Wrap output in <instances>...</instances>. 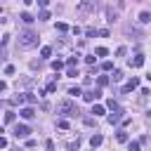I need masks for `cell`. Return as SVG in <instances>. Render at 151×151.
<instances>
[{"label": "cell", "mask_w": 151, "mask_h": 151, "mask_svg": "<svg viewBox=\"0 0 151 151\" xmlns=\"http://www.w3.org/2000/svg\"><path fill=\"white\" fill-rule=\"evenodd\" d=\"M38 45V33H33V31H24V33H19V47H24V50H28V47H35Z\"/></svg>", "instance_id": "cell-1"}, {"label": "cell", "mask_w": 151, "mask_h": 151, "mask_svg": "<svg viewBox=\"0 0 151 151\" xmlns=\"http://www.w3.org/2000/svg\"><path fill=\"white\" fill-rule=\"evenodd\" d=\"M57 113H59V116H76V113H78V106H76L71 99H64V101L57 104Z\"/></svg>", "instance_id": "cell-2"}, {"label": "cell", "mask_w": 151, "mask_h": 151, "mask_svg": "<svg viewBox=\"0 0 151 151\" xmlns=\"http://www.w3.org/2000/svg\"><path fill=\"white\" fill-rule=\"evenodd\" d=\"M94 9H97V0H80V5H78V12H83V14H90Z\"/></svg>", "instance_id": "cell-3"}, {"label": "cell", "mask_w": 151, "mask_h": 151, "mask_svg": "<svg viewBox=\"0 0 151 151\" xmlns=\"http://www.w3.org/2000/svg\"><path fill=\"white\" fill-rule=\"evenodd\" d=\"M14 134H17L19 139H26V137L31 134V127H28V125H17V127H14Z\"/></svg>", "instance_id": "cell-4"}, {"label": "cell", "mask_w": 151, "mask_h": 151, "mask_svg": "<svg viewBox=\"0 0 151 151\" xmlns=\"http://www.w3.org/2000/svg\"><path fill=\"white\" fill-rule=\"evenodd\" d=\"M83 97H85L87 101H94V99H99V97H101V90H99V87H97V90H90V92H85Z\"/></svg>", "instance_id": "cell-5"}, {"label": "cell", "mask_w": 151, "mask_h": 151, "mask_svg": "<svg viewBox=\"0 0 151 151\" xmlns=\"http://www.w3.org/2000/svg\"><path fill=\"white\" fill-rule=\"evenodd\" d=\"M118 19V9H113V7H106V21L109 24H113Z\"/></svg>", "instance_id": "cell-6"}, {"label": "cell", "mask_w": 151, "mask_h": 151, "mask_svg": "<svg viewBox=\"0 0 151 151\" xmlns=\"http://www.w3.org/2000/svg\"><path fill=\"white\" fill-rule=\"evenodd\" d=\"M19 116H21V118H26V120H31V118H33V116H35V111H33V109H31V106H24V109H21V111H19Z\"/></svg>", "instance_id": "cell-7"}, {"label": "cell", "mask_w": 151, "mask_h": 151, "mask_svg": "<svg viewBox=\"0 0 151 151\" xmlns=\"http://www.w3.org/2000/svg\"><path fill=\"white\" fill-rule=\"evenodd\" d=\"M120 118H123V111H120V109H118V111H113V113H109V123H111V125L120 123Z\"/></svg>", "instance_id": "cell-8"}, {"label": "cell", "mask_w": 151, "mask_h": 151, "mask_svg": "<svg viewBox=\"0 0 151 151\" xmlns=\"http://www.w3.org/2000/svg\"><path fill=\"white\" fill-rule=\"evenodd\" d=\"M125 33H127V35H137V38H142V35H144V33H142L137 26H130V24L125 26Z\"/></svg>", "instance_id": "cell-9"}, {"label": "cell", "mask_w": 151, "mask_h": 151, "mask_svg": "<svg viewBox=\"0 0 151 151\" xmlns=\"http://www.w3.org/2000/svg\"><path fill=\"white\" fill-rule=\"evenodd\" d=\"M130 66H132V68H139V66H144V57H142V54H137L134 59H130Z\"/></svg>", "instance_id": "cell-10"}, {"label": "cell", "mask_w": 151, "mask_h": 151, "mask_svg": "<svg viewBox=\"0 0 151 151\" xmlns=\"http://www.w3.org/2000/svg\"><path fill=\"white\" fill-rule=\"evenodd\" d=\"M137 87H139V80H137V78H132V80L125 83V92H132V90H137Z\"/></svg>", "instance_id": "cell-11"}, {"label": "cell", "mask_w": 151, "mask_h": 151, "mask_svg": "<svg viewBox=\"0 0 151 151\" xmlns=\"http://www.w3.org/2000/svg\"><path fill=\"white\" fill-rule=\"evenodd\" d=\"M101 142H104V139H101V134H92V137H90V144H92V149H94V146H99Z\"/></svg>", "instance_id": "cell-12"}, {"label": "cell", "mask_w": 151, "mask_h": 151, "mask_svg": "<svg viewBox=\"0 0 151 151\" xmlns=\"http://www.w3.org/2000/svg\"><path fill=\"white\" fill-rule=\"evenodd\" d=\"M139 24H151V12H142L139 14Z\"/></svg>", "instance_id": "cell-13"}, {"label": "cell", "mask_w": 151, "mask_h": 151, "mask_svg": "<svg viewBox=\"0 0 151 151\" xmlns=\"http://www.w3.org/2000/svg\"><path fill=\"white\" fill-rule=\"evenodd\" d=\"M19 19H21L24 24H33V21H35V19H33V17L28 14V12H21V17H19Z\"/></svg>", "instance_id": "cell-14"}, {"label": "cell", "mask_w": 151, "mask_h": 151, "mask_svg": "<svg viewBox=\"0 0 151 151\" xmlns=\"http://www.w3.org/2000/svg\"><path fill=\"white\" fill-rule=\"evenodd\" d=\"M92 113H94V118H97V116H104V106L94 104V106H92Z\"/></svg>", "instance_id": "cell-15"}, {"label": "cell", "mask_w": 151, "mask_h": 151, "mask_svg": "<svg viewBox=\"0 0 151 151\" xmlns=\"http://www.w3.org/2000/svg\"><path fill=\"white\" fill-rule=\"evenodd\" d=\"M97 85H99V87L109 85V78H106V76H99V78H97Z\"/></svg>", "instance_id": "cell-16"}, {"label": "cell", "mask_w": 151, "mask_h": 151, "mask_svg": "<svg viewBox=\"0 0 151 151\" xmlns=\"http://www.w3.org/2000/svg\"><path fill=\"white\" fill-rule=\"evenodd\" d=\"M106 106H109L111 111H118V101H116V99H109V101H106Z\"/></svg>", "instance_id": "cell-17"}, {"label": "cell", "mask_w": 151, "mask_h": 151, "mask_svg": "<svg viewBox=\"0 0 151 151\" xmlns=\"http://www.w3.org/2000/svg\"><path fill=\"white\" fill-rule=\"evenodd\" d=\"M94 52H97V57H106V54H109V50H106V47H97Z\"/></svg>", "instance_id": "cell-18"}, {"label": "cell", "mask_w": 151, "mask_h": 151, "mask_svg": "<svg viewBox=\"0 0 151 151\" xmlns=\"http://www.w3.org/2000/svg\"><path fill=\"white\" fill-rule=\"evenodd\" d=\"M68 66H78V54H73V57H68V61H66Z\"/></svg>", "instance_id": "cell-19"}, {"label": "cell", "mask_w": 151, "mask_h": 151, "mask_svg": "<svg viewBox=\"0 0 151 151\" xmlns=\"http://www.w3.org/2000/svg\"><path fill=\"white\" fill-rule=\"evenodd\" d=\"M66 76H71V78H76V76H78V68H76V66H68V71H66Z\"/></svg>", "instance_id": "cell-20"}, {"label": "cell", "mask_w": 151, "mask_h": 151, "mask_svg": "<svg viewBox=\"0 0 151 151\" xmlns=\"http://www.w3.org/2000/svg\"><path fill=\"white\" fill-rule=\"evenodd\" d=\"M116 139H118V142H127V132H123V130H120V132L116 134Z\"/></svg>", "instance_id": "cell-21"}, {"label": "cell", "mask_w": 151, "mask_h": 151, "mask_svg": "<svg viewBox=\"0 0 151 151\" xmlns=\"http://www.w3.org/2000/svg\"><path fill=\"white\" fill-rule=\"evenodd\" d=\"M97 33H99V31H97V28H87V31H85V35H87V38H94V35H97Z\"/></svg>", "instance_id": "cell-22"}, {"label": "cell", "mask_w": 151, "mask_h": 151, "mask_svg": "<svg viewBox=\"0 0 151 151\" xmlns=\"http://www.w3.org/2000/svg\"><path fill=\"white\" fill-rule=\"evenodd\" d=\"M52 68H54V71H59V68H64V61H59V59H57V61H52Z\"/></svg>", "instance_id": "cell-23"}, {"label": "cell", "mask_w": 151, "mask_h": 151, "mask_svg": "<svg viewBox=\"0 0 151 151\" xmlns=\"http://www.w3.org/2000/svg\"><path fill=\"white\" fill-rule=\"evenodd\" d=\"M57 125H59V127H61V130H68V123H66V120H64V118H59V120H57Z\"/></svg>", "instance_id": "cell-24"}, {"label": "cell", "mask_w": 151, "mask_h": 151, "mask_svg": "<svg viewBox=\"0 0 151 151\" xmlns=\"http://www.w3.org/2000/svg\"><path fill=\"white\" fill-rule=\"evenodd\" d=\"M127 149H130V151H139V142H130Z\"/></svg>", "instance_id": "cell-25"}, {"label": "cell", "mask_w": 151, "mask_h": 151, "mask_svg": "<svg viewBox=\"0 0 151 151\" xmlns=\"http://www.w3.org/2000/svg\"><path fill=\"white\" fill-rule=\"evenodd\" d=\"M38 19H42V21H45V19H50V12H47V9H42V12L38 14Z\"/></svg>", "instance_id": "cell-26"}, {"label": "cell", "mask_w": 151, "mask_h": 151, "mask_svg": "<svg viewBox=\"0 0 151 151\" xmlns=\"http://www.w3.org/2000/svg\"><path fill=\"white\" fill-rule=\"evenodd\" d=\"M57 31H59V33H64V31H68V26H66V24H61V21H59V24H57Z\"/></svg>", "instance_id": "cell-27"}, {"label": "cell", "mask_w": 151, "mask_h": 151, "mask_svg": "<svg viewBox=\"0 0 151 151\" xmlns=\"http://www.w3.org/2000/svg\"><path fill=\"white\" fill-rule=\"evenodd\" d=\"M40 54H42V57H45V59H47V57H50V54H52V50H50V47H42V50H40Z\"/></svg>", "instance_id": "cell-28"}, {"label": "cell", "mask_w": 151, "mask_h": 151, "mask_svg": "<svg viewBox=\"0 0 151 151\" xmlns=\"http://www.w3.org/2000/svg\"><path fill=\"white\" fill-rule=\"evenodd\" d=\"M68 94H73V97H78V94H80V87H78V85H76V87H71V90H68Z\"/></svg>", "instance_id": "cell-29"}, {"label": "cell", "mask_w": 151, "mask_h": 151, "mask_svg": "<svg viewBox=\"0 0 151 151\" xmlns=\"http://www.w3.org/2000/svg\"><path fill=\"white\" fill-rule=\"evenodd\" d=\"M12 120H14V113L7 111V113H5V123H12Z\"/></svg>", "instance_id": "cell-30"}, {"label": "cell", "mask_w": 151, "mask_h": 151, "mask_svg": "<svg viewBox=\"0 0 151 151\" xmlns=\"http://www.w3.org/2000/svg\"><path fill=\"white\" fill-rule=\"evenodd\" d=\"M101 68H104V71H111V68H113V64H111V61H104V64H101Z\"/></svg>", "instance_id": "cell-31"}, {"label": "cell", "mask_w": 151, "mask_h": 151, "mask_svg": "<svg viewBox=\"0 0 151 151\" xmlns=\"http://www.w3.org/2000/svg\"><path fill=\"white\" fill-rule=\"evenodd\" d=\"M12 73H14V66L7 64V66H5V76H12Z\"/></svg>", "instance_id": "cell-32"}, {"label": "cell", "mask_w": 151, "mask_h": 151, "mask_svg": "<svg viewBox=\"0 0 151 151\" xmlns=\"http://www.w3.org/2000/svg\"><path fill=\"white\" fill-rule=\"evenodd\" d=\"M120 78H123V73H120V71H113V80H116V83H118V80H120Z\"/></svg>", "instance_id": "cell-33"}, {"label": "cell", "mask_w": 151, "mask_h": 151, "mask_svg": "<svg viewBox=\"0 0 151 151\" xmlns=\"http://www.w3.org/2000/svg\"><path fill=\"white\" fill-rule=\"evenodd\" d=\"M47 92H57V83H50L47 85Z\"/></svg>", "instance_id": "cell-34"}, {"label": "cell", "mask_w": 151, "mask_h": 151, "mask_svg": "<svg viewBox=\"0 0 151 151\" xmlns=\"http://www.w3.org/2000/svg\"><path fill=\"white\" fill-rule=\"evenodd\" d=\"M38 5H40V7H47V5H50V0H38Z\"/></svg>", "instance_id": "cell-35"}, {"label": "cell", "mask_w": 151, "mask_h": 151, "mask_svg": "<svg viewBox=\"0 0 151 151\" xmlns=\"http://www.w3.org/2000/svg\"><path fill=\"white\" fill-rule=\"evenodd\" d=\"M47 151H54V144L52 142H47Z\"/></svg>", "instance_id": "cell-36"}, {"label": "cell", "mask_w": 151, "mask_h": 151, "mask_svg": "<svg viewBox=\"0 0 151 151\" xmlns=\"http://www.w3.org/2000/svg\"><path fill=\"white\" fill-rule=\"evenodd\" d=\"M31 2H33V0H24V5H31Z\"/></svg>", "instance_id": "cell-37"}]
</instances>
